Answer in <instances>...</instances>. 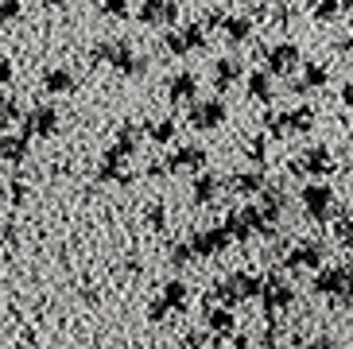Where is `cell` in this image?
Wrapping results in <instances>:
<instances>
[{
	"mask_svg": "<svg viewBox=\"0 0 353 349\" xmlns=\"http://www.w3.org/2000/svg\"><path fill=\"white\" fill-rule=\"evenodd\" d=\"M314 295L330 299V303H338V307H350L353 303V264L322 268L319 279H314Z\"/></svg>",
	"mask_w": 353,
	"mask_h": 349,
	"instance_id": "obj_1",
	"label": "cell"
},
{
	"mask_svg": "<svg viewBox=\"0 0 353 349\" xmlns=\"http://www.w3.org/2000/svg\"><path fill=\"white\" fill-rule=\"evenodd\" d=\"M97 62H109L113 70L128 74V78H140V74H148V59L140 51H132V43H97L94 51Z\"/></svg>",
	"mask_w": 353,
	"mask_h": 349,
	"instance_id": "obj_2",
	"label": "cell"
},
{
	"mask_svg": "<svg viewBox=\"0 0 353 349\" xmlns=\"http://www.w3.org/2000/svg\"><path fill=\"white\" fill-rule=\"evenodd\" d=\"M299 202H303V214L311 221H334L338 217V195L326 183H307L299 190Z\"/></svg>",
	"mask_w": 353,
	"mask_h": 349,
	"instance_id": "obj_3",
	"label": "cell"
},
{
	"mask_svg": "<svg viewBox=\"0 0 353 349\" xmlns=\"http://www.w3.org/2000/svg\"><path fill=\"white\" fill-rule=\"evenodd\" d=\"M260 288H264V283H260L256 276H249V272H229L218 288H214V303H221V307H233V303H245V299H252Z\"/></svg>",
	"mask_w": 353,
	"mask_h": 349,
	"instance_id": "obj_4",
	"label": "cell"
},
{
	"mask_svg": "<svg viewBox=\"0 0 353 349\" xmlns=\"http://www.w3.org/2000/svg\"><path fill=\"white\" fill-rule=\"evenodd\" d=\"M260 59H264V70L268 74H291L303 66V51L295 43H272V47L260 51Z\"/></svg>",
	"mask_w": 353,
	"mask_h": 349,
	"instance_id": "obj_5",
	"label": "cell"
},
{
	"mask_svg": "<svg viewBox=\"0 0 353 349\" xmlns=\"http://www.w3.org/2000/svg\"><path fill=\"white\" fill-rule=\"evenodd\" d=\"M225 101L221 97H206V101H194L190 105V113H187V121H190V128H198V132H214V128H221L225 124Z\"/></svg>",
	"mask_w": 353,
	"mask_h": 349,
	"instance_id": "obj_6",
	"label": "cell"
},
{
	"mask_svg": "<svg viewBox=\"0 0 353 349\" xmlns=\"http://www.w3.org/2000/svg\"><path fill=\"white\" fill-rule=\"evenodd\" d=\"M163 47L171 54H194V51H206V23H187L179 31H167L163 35Z\"/></svg>",
	"mask_w": 353,
	"mask_h": 349,
	"instance_id": "obj_7",
	"label": "cell"
},
{
	"mask_svg": "<svg viewBox=\"0 0 353 349\" xmlns=\"http://www.w3.org/2000/svg\"><path fill=\"white\" fill-rule=\"evenodd\" d=\"M210 163V155L202 144H179L167 155V171L171 174H202V167Z\"/></svg>",
	"mask_w": 353,
	"mask_h": 349,
	"instance_id": "obj_8",
	"label": "cell"
},
{
	"mask_svg": "<svg viewBox=\"0 0 353 349\" xmlns=\"http://www.w3.org/2000/svg\"><path fill=\"white\" fill-rule=\"evenodd\" d=\"M322 257H326V245L314 241V237H303L299 245L288 252L283 268H288V272H311V268H322Z\"/></svg>",
	"mask_w": 353,
	"mask_h": 349,
	"instance_id": "obj_9",
	"label": "cell"
},
{
	"mask_svg": "<svg viewBox=\"0 0 353 349\" xmlns=\"http://www.w3.org/2000/svg\"><path fill=\"white\" fill-rule=\"evenodd\" d=\"M229 241H233V233H229L225 226H214V229H198V233L190 237L187 245L194 248V257H198V260H206V257H218V252H225Z\"/></svg>",
	"mask_w": 353,
	"mask_h": 349,
	"instance_id": "obj_10",
	"label": "cell"
},
{
	"mask_svg": "<svg viewBox=\"0 0 353 349\" xmlns=\"http://www.w3.org/2000/svg\"><path fill=\"white\" fill-rule=\"evenodd\" d=\"M136 20L148 28H175L179 23V0H144Z\"/></svg>",
	"mask_w": 353,
	"mask_h": 349,
	"instance_id": "obj_11",
	"label": "cell"
},
{
	"mask_svg": "<svg viewBox=\"0 0 353 349\" xmlns=\"http://www.w3.org/2000/svg\"><path fill=\"white\" fill-rule=\"evenodd\" d=\"M311 124H314V113L303 105V109H288V113H280L276 121H268V128H272V136L291 140V136H303Z\"/></svg>",
	"mask_w": 353,
	"mask_h": 349,
	"instance_id": "obj_12",
	"label": "cell"
},
{
	"mask_svg": "<svg viewBox=\"0 0 353 349\" xmlns=\"http://www.w3.org/2000/svg\"><path fill=\"white\" fill-rule=\"evenodd\" d=\"M23 136H54L59 132V109L54 105H35L32 113H23V128H20Z\"/></svg>",
	"mask_w": 353,
	"mask_h": 349,
	"instance_id": "obj_13",
	"label": "cell"
},
{
	"mask_svg": "<svg viewBox=\"0 0 353 349\" xmlns=\"http://www.w3.org/2000/svg\"><path fill=\"white\" fill-rule=\"evenodd\" d=\"M241 74H245V66H241L237 54H221V59L210 62V82H214V90H233V86H241Z\"/></svg>",
	"mask_w": 353,
	"mask_h": 349,
	"instance_id": "obj_14",
	"label": "cell"
},
{
	"mask_svg": "<svg viewBox=\"0 0 353 349\" xmlns=\"http://www.w3.org/2000/svg\"><path fill=\"white\" fill-rule=\"evenodd\" d=\"M260 291H264V307H268L272 315H276V310H291V303H295V288L280 276H268Z\"/></svg>",
	"mask_w": 353,
	"mask_h": 349,
	"instance_id": "obj_15",
	"label": "cell"
},
{
	"mask_svg": "<svg viewBox=\"0 0 353 349\" xmlns=\"http://www.w3.org/2000/svg\"><path fill=\"white\" fill-rule=\"evenodd\" d=\"M330 163H334L330 148L311 144L307 152L299 155V159H295V171H303V174H330Z\"/></svg>",
	"mask_w": 353,
	"mask_h": 349,
	"instance_id": "obj_16",
	"label": "cell"
},
{
	"mask_svg": "<svg viewBox=\"0 0 353 349\" xmlns=\"http://www.w3.org/2000/svg\"><path fill=\"white\" fill-rule=\"evenodd\" d=\"M194 93H198V74L183 70V74H175V78H167V101L171 105L194 101Z\"/></svg>",
	"mask_w": 353,
	"mask_h": 349,
	"instance_id": "obj_17",
	"label": "cell"
},
{
	"mask_svg": "<svg viewBox=\"0 0 353 349\" xmlns=\"http://www.w3.org/2000/svg\"><path fill=\"white\" fill-rule=\"evenodd\" d=\"M136 148H140V128H136V124H125V128L117 132L113 148H109L105 155H113V159H121V163H125L128 155H136Z\"/></svg>",
	"mask_w": 353,
	"mask_h": 349,
	"instance_id": "obj_18",
	"label": "cell"
},
{
	"mask_svg": "<svg viewBox=\"0 0 353 349\" xmlns=\"http://www.w3.org/2000/svg\"><path fill=\"white\" fill-rule=\"evenodd\" d=\"M28 140H32V136H23V132L0 136V159H4V163H23V159H28Z\"/></svg>",
	"mask_w": 353,
	"mask_h": 349,
	"instance_id": "obj_19",
	"label": "cell"
},
{
	"mask_svg": "<svg viewBox=\"0 0 353 349\" xmlns=\"http://www.w3.org/2000/svg\"><path fill=\"white\" fill-rule=\"evenodd\" d=\"M221 195V179L218 174H194V206H210V202H218Z\"/></svg>",
	"mask_w": 353,
	"mask_h": 349,
	"instance_id": "obj_20",
	"label": "cell"
},
{
	"mask_svg": "<svg viewBox=\"0 0 353 349\" xmlns=\"http://www.w3.org/2000/svg\"><path fill=\"white\" fill-rule=\"evenodd\" d=\"M283 206H288V195H283L280 186H264V190H260V210H264L268 221H280Z\"/></svg>",
	"mask_w": 353,
	"mask_h": 349,
	"instance_id": "obj_21",
	"label": "cell"
},
{
	"mask_svg": "<svg viewBox=\"0 0 353 349\" xmlns=\"http://www.w3.org/2000/svg\"><path fill=\"white\" fill-rule=\"evenodd\" d=\"M221 31H225L229 47H237V43H245L252 35V20L249 16H225V20H221Z\"/></svg>",
	"mask_w": 353,
	"mask_h": 349,
	"instance_id": "obj_22",
	"label": "cell"
},
{
	"mask_svg": "<svg viewBox=\"0 0 353 349\" xmlns=\"http://www.w3.org/2000/svg\"><path fill=\"white\" fill-rule=\"evenodd\" d=\"M74 74L63 70V66H51V70H43V90L47 93H70L74 90Z\"/></svg>",
	"mask_w": 353,
	"mask_h": 349,
	"instance_id": "obj_23",
	"label": "cell"
},
{
	"mask_svg": "<svg viewBox=\"0 0 353 349\" xmlns=\"http://www.w3.org/2000/svg\"><path fill=\"white\" fill-rule=\"evenodd\" d=\"M245 90H249V97H256V101H264V105H268L272 97H276V86H272V74H268V70L249 74V82H245Z\"/></svg>",
	"mask_w": 353,
	"mask_h": 349,
	"instance_id": "obj_24",
	"label": "cell"
},
{
	"mask_svg": "<svg viewBox=\"0 0 353 349\" xmlns=\"http://www.w3.org/2000/svg\"><path fill=\"white\" fill-rule=\"evenodd\" d=\"M206 326L214 330L218 338H229V334H233V310L218 307V303H214V307H206Z\"/></svg>",
	"mask_w": 353,
	"mask_h": 349,
	"instance_id": "obj_25",
	"label": "cell"
},
{
	"mask_svg": "<svg viewBox=\"0 0 353 349\" xmlns=\"http://www.w3.org/2000/svg\"><path fill=\"white\" fill-rule=\"evenodd\" d=\"M171 310H183L190 303V288L183 283V279H171V283H163V295H159Z\"/></svg>",
	"mask_w": 353,
	"mask_h": 349,
	"instance_id": "obj_26",
	"label": "cell"
},
{
	"mask_svg": "<svg viewBox=\"0 0 353 349\" xmlns=\"http://www.w3.org/2000/svg\"><path fill=\"white\" fill-rule=\"evenodd\" d=\"M264 186H268V179L260 171H245V174H237V179H229V190H237V195H256Z\"/></svg>",
	"mask_w": 353,
	"mask_h": 349,
	"instance_id": "obj_27",
	"label": "cell"
},
{
	"mask_svg": "<svg viewBox=\"0 0 353 349\" xmlns=\"http://www.w3.org/2000/svg\"><path fill=\"white\" fill-rule=\"evenodd\" d=\"M148 140L152 144H171L175 140V117H163V121L148 124Z\"/></svg>",
	"mask_w": 353,
	"mask_h": 349,
	"instance_id": "obj_28",
	"label": "cell"
},
{
	"mask_svg": "<svg viewBox=\"0 0 353 349\" xmlns=\"http://www.w3.org/2000/svg\"><path fill=\"white\" fill-rule=\"evenodd\" d=\"M319 86H326V66H319V62H303V82L295 86V90H319Z\"/></svg>",
	"mask_w": 353,
	"mask_h": 349,
	"instance_id": "obj_29",
	"label": "cell"
},
{
	"mask_svg": "<svg viewBox=\"0 0 353 349\" xmlns=\"http://www.w3.org/2000/svg\"><path fill=\"white\" fill-rule=\"evenodd\" d=\"M101 16L105 20H125L128 16V0H101Z\"/></svg>",
	"mask_w": 353,
	"mask_h": 349,
	"instance_id": "obj_30",
	"label": "cell"
},
{
	"mask_svg": "<svg viewBox=\"0 0 353 349\" xmlns=\"http://www.w3.org/2000/svg\"><path fill=\"white\" fill-rule=\"evenodd\" d=\"M144 221H148L152 229H163V221H167V210H163V202H152V206H148V210H144Z\"/></svg>",
	"mask_w": 353,
	"mask_h": 349,
	"instance_id": "obj_31",
	"label": "cell"
},
{
	"mask_svg": "<svg viewBox=\"0 0 353 349\" xmlns=\"http://www.w3.org/2000/svg\"><path fill=\"white\" fill-rule=\"evenodd\" d=\"M190 260H198L190 245H175V248H171V264H175V268H187Z\"/></svg>",
	"mask_w": 353,
	"mask_h": 349,
	"instance_id": "obj_32",
	"label": "cell"
},
{
	"mask_svg": "<svg viewBox=\"0 0 353 349\" xmlns=\"http://www.w3.org/2000/svg\"><path fill=\"white\" fill-rule=\"evenodd\" d=\"M20 20V0H0V23Z\"/></svg>",
	"mask_w": 353,
	"mask_h": 349,
	"instance_id": "obj_33",
	"label": "cell"
},
{
	"mask_svg": "<svg viewBox=\"0 0 353 349\" xmlns=\"http://www.w3.org/2000/svg\"><path fill=\"white\" fill-rule=\"evenodd\" d=\"M299 349H338V341H334L330 334H314V338H307Z\"/></svg>",
	"mask_w": 353,
	"mask_h": 349,
	"instance_id": "obj_34",
	"label": "cell"
},
{
	"mask_svg": "<svg viewBox=\"0 0 353 349\" xmlns=\"http://www.w3.org/2000/svg\"><path fill=\"white\" fill-rule=\"evenodd\" d=\"M20 117V101H12V97H0V121L8 124V121H16Z\"/></svg>",
	"mask_w": 353,
	"mask_h": 349,
	"instance_id": "obj_35",
	"label": "cell"
},
{
	"mask_svg": "<svg viewBox=\"0 0 353 349\" xmlns=\"http://www.w3.org/2000/svg\"><path fill=\"white\" fill-rule=\"evenodd\" d=\"M338 8H342V0H322L314 8V20H330V16H338Z\"/></svg>",
	"mask_w": 353,
	"mask_h": 349,
	"instance_id": "obj_36",
	"label": "cell"
},
{
	"mask_svg": "<svg viewBox=\"0 0 353 349\" xmlns=\"http://www.w3.org/2000/svg\"><path fill=\"white\" fill-rule=\"evenodd\" d=\"M334 233H338V241H345V245L353 248V217H342V221L334 226Z\"/></svg>",
	"mask_w": 353,
	"mask_h": 349,
	"instance_id": "obj_37",
	"label": "cell"
},
{
	"mask_svg": "<svg viewBox=\"0 0 353 349\" xmlns=\"http://www.w3.org/2000/svg\"><path fill=\"white\" fill-rule=\"evenodd\" d=\"M167 310H171V307H167L163 299H152V303H148V319L159 322V319H167Z\"/></svg>",
	"mask_w": 353,
	"mask_h": 349,
	"instance_id": "obj_38",
	"label": "cell"
},
{
	"mask_svg": "<svg viewBox=\"0 0 353 349\" xmlns=\"http://www.w3.org/2000/svg\"><path fill=\"white\" fill-rule=\"evenodd\" d=\"M12 74H16V70H12V62L0 54V86H8V82H12Z\"/></svg>",
	"mask_w": 353,
	"mask_h": 349,
	"instance_id": "obj_39",
	"label": "cell"
},
{
	"mask_svg": "<svg viewBox=\"0 0 353 349\" xmlns=\"http://www.w3.org/2000/svg\"><path fill=\"white\" fill-rule=\"evenodd\" d=\"M8 195H12V202H23V198H28V186H23V183H12Z\"/></svg>",
	"mask_w": 353,
	"mask_h": 349,
	"instance_id": "obj_40",
	"label": "cell"
},
{
	"mask_svg": "<svg viewBox=\"0 0 353 349\" xmlns=\"http://www.w3.org/2000/svg\"><path fill=\"white\" fill-rule=\"evenodd\" d=\"M342 101L353 109V82H350V86H342Z\"/></svg>",
	"mask_w": 353,
	"mask_h": 349,
	"instance_id": "obj_41",
	"label": "cell"
},
{
	"mask_svg": "<svg viewBox=\"0 0 353 349\" xmlns=\"http://www.w3.org/2000/svg\"><path fill=\"white\" fill-rule=\"evenodd\" d=\"M47 4H51V8H63V4H66V0H47Z\"/></svg>",
	"mask_w": 353,
	"mask_h": 349,
	"instance_id": "obj_42",
	"label": "cell"
}]
</instances>
